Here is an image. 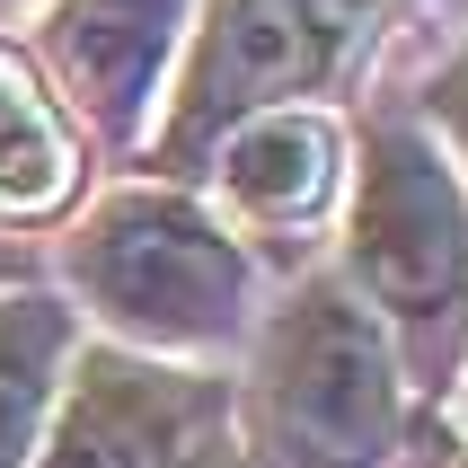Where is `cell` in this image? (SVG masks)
<instances>
[{"mask_svg":"<svg viewBox=\"0 0 468 468\" xmlns=\"http://www.w3.org/2000/svg\"><path fill=\"white\" fill-rule=\"evenodd\" d=\"M62 354H71V310L45 292H9L0 301V468L36 460Z\"/></svg>","mask_w":468,"mask_h":468,"instance_id":"8","label":"cell"},{"mask_svg":"<svg viewBox=\"0 0 468 468\" xmlns=\"http://www.w3.org/2000/svg\"><path fill=\"white\" fill-rule=\"evenodd\" d=\"M71 283L106 327L142 345H230L248 318V257L230 248V230L159 186L115 195L80 221Z\"/></svg>","mask_w":468,"mask_h":468,"instance_id":"2","label":"cell"},{"mask_svg":"<svg viewBox=\"0 0 468 468\" xmlns=\"http://www.w3.org/2000/svg\"><path fill=\"white\" fill-rule=\"evenodd\" d=\"M336 124L327 115H301V106H274V115H248V124L221 142V186L257 221H301L336 195Z\"/></svg>","mask_w":468,"mask_h":468,"instance_id":"7","label":"cell"},{"mask_svg":"<svg viewBox=\"0 0 468 468\" xmlns=\"http://www.w3.org/2000/svg\"><path fill=\"white\" fill-rule=\"evenodd\" d=\"M71 186H80V151H71V133H62V115L0 53V212L45 221V212L71 204Z\"/></svg>","mask_w":468,"mask_h":468,"instance_id":"9","label":"cell"},{"mask_svg":"<svg viewBox=\"0 0 468 468\" xmlns=\"http://www.w3.org/2000/svg\"><path fill=\"white\" fill-rule=\"evenodd\" d=\"M204 407H212V389H195L177 371L124 363V354H89L27 468H168V460L195 451Z\"/></svg>","mask_w":468,"mask_h":468,"instance_id":"5","label":"cell"},{"mask_svg":"<svg viewBox=\"0 0 468 468\" xmlns=\"http://www.w3.org/2000/svg\"><path fill=\"white\" fill-rule=\"evenodd\" d=\"M354 274L424 345H442L451 318L468 310V204L416 133H371V151H363Z\"/></svg>","mask_w":468,"mask_h":468,"instance_id":"3","label":"cell"},{"mask_svg":"<svg viewBox=\"0 0 468 468\" xmlns=\"http://www.w3.org/2000/svg\"><path fill=\"white\" fill-rule=\"evenodd\" d=\"M177 27H186V0H62L45 27V53L89 124L133 133L159 98Z\"/></svg>","mask_w":468,"mask_h":468,"instance_id":"6","label":"cell"},{"mask_svg":"<svg viewBox=\"0 0 468 468\" xmlns=\"http://www.w3.org/2000/svg\"><path fill=\"white\" fill-rule=\"evenodd\" d=\"M301 9H310V27L327 36V53H345L371 18H380V9H389V0H301Z\"/></svg>","mask_w":468,"mask_h":468,"instance_id":"10","label":"cell"},{"mask_svg":"<svg viewBox=\"0 0 468 468\" xmlns=\"http://www.w3.org/2000/svg\"><path fill=\"white\" fill-rule=\"evenodd\" d=\"M336 71L327 36L310 27L301 0H212L195 62L177 89V124H168V159H204L221 133H239L248 115H274V98H301L310 80Z\"/></svg>","mask_w":468,"mask_h":468,"instance_id":"4","label":"cell"},{"mask_svg":"<svg viewBox=\"0 0 468 468\" xmlns=\"http://www.w3.org/2000/svg\"><path fill=\"white\" fill-rule=\"evenodd\" d=\"M168 468H239V460H221V451H186V460H168Z\"/></svg>","mask_w":468,"mask_h":468,"instance_id":"12","label":"cell"},{"mask_svg":"<svg viewBox=\"0 0 468 468\" xmlns=\"http://www.w3.org/2000/svg\"><path fill=\"white\" fill-rule=\"evenodd\" d=\"M433 115H442V124H451V142L468 151V53L442 71V89H433Z\"/></svg>","mask_w":468,"mask_h":468,"instance_id":"11","label":"cell"},{"mask_svg":"<svg viewBox=\"0 0 468 468\" xmlns=\"http://www.w3.org/2000/svg\"><path fill=\"white\" fill-rule=\"evenodd\" d=\"M257 468H380L398 442L389 345L336 283H310L257 354Z\"/></svg>","mask_w":468,"mask_h":468,"instance_id":"1","label":"cell"}]
</instances>
